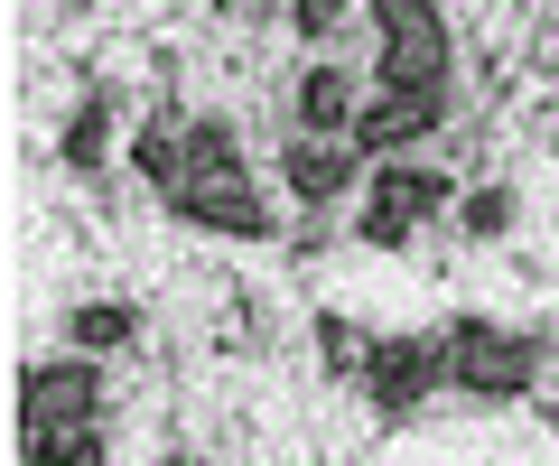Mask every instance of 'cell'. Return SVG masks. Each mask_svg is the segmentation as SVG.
Returning a JSON list of instances; mask_svg holds the SVG:
<instances>
[{
	"label": "cell",
	"mask_w": 559,
	"mask_h": 466,
	"mask_svg": "<svg viewBox=\"0 0 559 466\" xmlns=\"http://www.w3.org/2000/svg\"><path fill=\"white\" fill-rule=\"evenodd\" d=\"M168 215L178 224H205V234H234V243H271L280 215L261 205V187H224V196H205V187H168Z\"/></svg>",
	"instance_id": "obj_8"
},
{
	"label": "cell",
	"mask_w": 559,
	"mask_h": 466,
	"mask_svg": "<svg viewBox=\"0 0 559 466\" xmlns=\"http://www.w3.org/2000/svg\"><path fill=\"white\" fill-rule=\"evenodd\" d=\"M289 112H299V131H355V112H364V94H355V65L318 57V65L299 75V94H289Z\"/></svg>",
	"instance_id": "obj_11"
},
{
	"label": "cell",
	"mask_w": 559,
	"mask_h": 466,
	"mask_svg": "<svg viewBox=\"0 0 559 466\" xmlns=\"http://www.w3.org/2000/svg\"><path fill=\"white\" fill-rule=\"evenodd\" d=\"M373 38H382V84H448V10L439 0H373Z\"/></svg>",
	"instance_id": "obj_4"
},
{
	"label": "cell",
	"mask_w": 559,
	"mask_h": 466,
	"mask_svg": "<svg viewBox=\"0 0 559 466\" xmlns=\"http://www.w3.org/2000/svg\"><path fill=\"white\" fill-rule=\"evenodd\" d=\"M439 122H448V84H373L364 112H355V141L373 159H401V150H419Z\"/></svg>",
	"instance_id": "obj_7"
},
{
	"label": "cell",
	"mask_w": 559,
	"mask_h": 466,
	"mask_svg": "<svg viewBox=\"0 0 559 466\" xmlns=\"http://www.w3.org/2000/svg\"><path fill=\"white\" fill-rule=\"evenodd\" d=\"M448 205H457L448 168H419L411 150H401V159H373V178H364V205H355V243H364V252H401L419 224H439Z\"/></svg>",
	"instance_id": "obj_2"
},
{
	"label": "cell",
	"mask_w": 559,
	"mask_h": 466,
	"mask_svg": "<svg viewBox=\"0 0 559 466\" xmlns=\"http://www.w3.org/2000/svg\"><path fill=\"white\" fill-rule=\"evenodd\" d=\"M112 122H121V94H112V84H94V94L66 112V131H57V168L103 178V159H112Z\"/></svg>",
	"instance_id": "obj_9"
},
{
	"label": "cell",
	"mask_w": 559,
	"mask_h": 466,
	"mask_svg": "<svg viewBox=\"0 0 559 466\" xmlns=\"http://www.w3.org/2000/svg\"><path fill=\"white\" fill-rule=\"evenodd\" d=\"M66 345H84V355H121V345H140V308H121V299L66 308Z\"/></svg>",
	"instance_id": "obj_13"
},
{
	"label": "cell",
	"mask_w": 559,
	"mask_h": 466,
	"mask_svg": "<svg viewBox=\"0 0 559 466\" xmlns=\"http://www.w3.org/2000/svg\"><path fill=\"white\" fill-rule=\"evenodd\" d=\"M513 215H522V196L503 178H485V187H466L457 196V224L476 234V243H495V234H513Z\"/></svg>",
	"instance_id": "obj_15"
},
{
	"label": "cell",
	"mask_w": 559,
	"mask_h": 466,
	"mask_svg": "<svg viewBox=\"0 0 559 466\" xmlns=\"http://www.w3.org/2000/svg\"><path fill=\"white\" fill-rule=\"evenodd\" d=\"M112 457V439H103L94 420L84 429H47V439H28V466H103Z\"/></svg>",
	"instance_id": "obj_16"
},
{
	"label": "cell",
	"mask_w": 559,
	"mask_h": 466,
	"mask_svg": "<svg viewBox=\"0 0 559 466\" xmlns=\"http://www.w3.org/2000/svg\"><path fill=\"white\" fill-rule=\"evenodd\" d=\"M540 365H550V336H532V326H495V318H448V392H466V402H522V392L540 383Z\"/></svg>",
	"instance_id": "obj_1"
},
{
	"label": "cell",
	"mask_w": 559,
	"mask_h": 466,
	"mask_svg": "<svg viewBox=\"0 0 559 466\" xmlns=\"http://www.w3.org/2000/svg\"><path fill=\"white\" fill-rule=\"evenodd\" d=\"M84 420H103V365L84 355V345H66V355H47V365L20 373V429L28 439L84 429Z\"/></svg>",
	"instance_id": "obj_5"
},
{
	"label": "cell",
	"mask_w": 559,
	"mask_h": 466,
	"mask_svg": "<svg viewBox=\"0 0 559 466\" xmlns=\"http://www.w3.org/2000/svg\"><path fill=\"white\" fill-rule=\"evenodd\" d=\"M308 336H318V365L336 373V383H355V373H364V355H373V336H364V326L345 318V308H318V318H308Z\"/></svg>",
	"instance_id": "obj_14"
},
{
	"label": "cell",
	"mask_w": 559,
	"mask_h": 466,
	"mask_svg": "<svg viewBox=\"0 0 559 466\" xmlns=\"http://www.w3.org/2000/svg\"><path fill=\"white\" fill-rule=\"evenodd\" d=\"M178 187H205V196H224V187H252V168H242V131L224 122V112L187 122V178H178Z\"/></svg>",
	"instance_id": "obj_10"
},
{
	"label": "cell",
	"mask_w": 559,
	"mask_h": 466,
	"mask_svg": "<svg viewBox=\"0 0 559 466\" xmlns=\"http://www.w3.org/2000/svg\"><path fill=\"white\" fill-rule=\"evenodd\" d=\"M355 392H364V410H373L382 429L419 420V410H429V392H448V326H439V336H373Z\"/></svg>",
	"instance_id": "obj_3"
},
{
	"label": "cell",
	"mask_w": 559,
	"mask_h": 466,
	"mask_svg": "<svg viewBox=\"0 0 559 466\" xmlns=\"http://www.w3.org/2000/svg\"><path fill=\"white\" fill-rule=\"evenodd\" d=\"M280 10H289V28H299L308 47H326L345 20H355V0H280Z\"/></svg>",
	"instance_id": "obj_17"
},
{
	"label": "cell",
	"mask_w": 559,
	"mask_h": 466,
	"mask_svg": "<svg viewBox=\"0 0 559 466\" xmlns=\"http://www.w3.org/2000/svg\"><path fill=\"white\" fill-rule=\"evenodd\" d=\"M131 168L159 187V196L187 178V122H178V112H150V122H131Z\"/></svg>",
	"instance_id": "obj_12"
},
{
	"label": "cell",
	"mask_w": 559,
	"mask_h": 466,
	"mask_svg": "<svg viewBox=\"0 0 559 466\" xmlns=\"http://www.w3.org/2000/svg\"><path fill=\"white\" fill-rule=\"evenodd\" d=\"M373 150L355 141V131H299V141H280V187L308 205V215H326V205H345L364 178H373Z\"/></svg>",
	"instance_id": "obj_6"
}]
</instances>
